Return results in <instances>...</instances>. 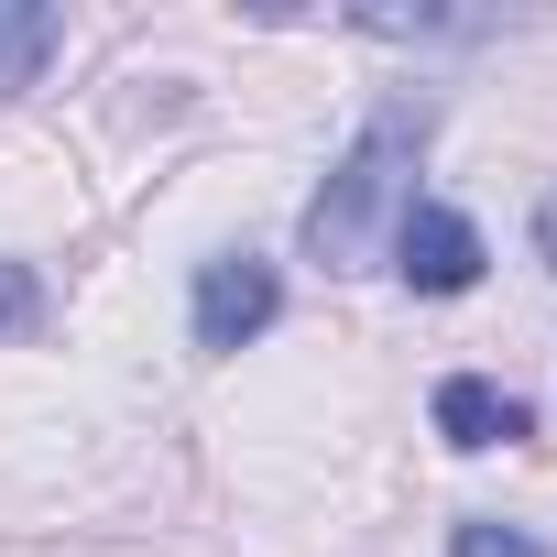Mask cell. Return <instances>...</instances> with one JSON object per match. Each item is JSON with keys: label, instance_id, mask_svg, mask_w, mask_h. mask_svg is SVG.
I'll return each mask as SVG.
<instances>
[{"label": "cell", "instance_id": "1", "mask_svg": "<svg viewBox=\"0 0 557 557\" xmlns=\"http://www.w3.org/2000/svg\"><path fill=\"white\" fill-rule=\"evenodd\" d=\"M426 132H437L426 99H394V110L361 121V143L339 153V175L307 197V262L361 273V262L394 240V219L416 208V153H426Z\"/></svg>", "mask_w": 557, "mask_h": 557}, {"label": "cell", "instance_id": "2", "mask_svg": "<svg viewBox=\"0 0 557 557\" xmlns=\"http://www.w3.org/2000/svg\"><path fill=\"white\" fill-rule=\"evenodd\" d=\"M273 318H285V273H273L262 251H219V262H197V296H186L197 350H251Z\"/></svg>", "mask_w": 557, "mask_h": 557}, {"label": "cell", "instance_id": "3", "mask_svg": "<svg viewBox=\"0 0 557 557\" xmlns=\"http://www.w3.org/2000/svg\"><path fill=\"white\" fill-rule=\"evenodd\" d=\"M481 219H459L448 197H416L405 219H394V273H405V285L416 296H470L481 285Z\"/></svg>", "mask_w": 557, "mask_h": 557}, {"label": "cell", "instance_id": "4", "mask_svg": "<svg viewBox=\"0 0 557 557\" xmlns=\"http://www.w3.org/2000/svg\"><path fill=\"white\" fill-rule=\"evenodd\" d=\"M524 426H535V416H524L503 383H481V372H448V383H437V437H448V448H513Z\"/></svg>", "mask_w": 557, "mask_h": 557}, {"label": "cell", "instance_id": "5", "mask_svg": "<svg viewBox=\"0 0 557 557\" xmlns=\"http://www.w3.org/2000/svg\"><path fill=\"white\" fill-rule=\"evenodd\" d=\"M55 45H66V23L45 12V0H0V99H12V88H34Z\"/></svg>", "mask_w": 557, "mask_h": 557}, {"label": "cell", "instance_id": "6", "mask_svg": "<svg viewBox=\"0 0 557 557\" xmlns=\"http://www.w3.org/2000/svg\"><path fill=\"white\" fill-rule=\"evenodd\" d=\"M448 557H546L524 524H503V513H459L448 524Z\"/></svg>", "mask_w": 557, "mask_h": 557}, {"label": "cell", "instance_id": "7", "mask_svg": "<svg viewBox=\"0 0 557 557\" xmlns=\"http://www.w3.org/2000/svg\"><path fill=\"white\" fill-rule=\"evenodd\" d=\"M34 318H45V285H34L23 262H0V339H23Z\"/></svg>", "mask_w": 557, "mask_h": 557}, {"label": "cell", "instance_id": "8", "mask_svg": "<svg viewBox=\"0 0 557 557\" xmlns=\"http://www.w3.org/2000/svg\"><path fill=\"white\" fill-rule=\"evenodd\" d=\"M535 251H546V273H557V197L535 208Z\"/></svg>", "mask_w": 557, "mask_h": 557}]
</instances>
